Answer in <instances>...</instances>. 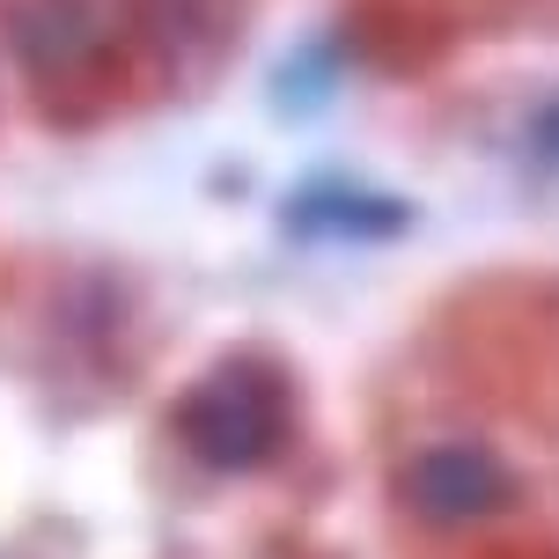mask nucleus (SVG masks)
<instances>
[{
	"label": "nucleus",
	"instance_id": "1",
	"mask_svg": "<svg viewBox=\"0 0 559 559\" xmlns=\"http://www.w3.org/2000/svg\"><path fill=\"white\" fill-rule=\"evenodd\" d=\"M0 29L29 74H82L104 52V15L88 0H8Z\"/></svg>",
	"mask_w": 559,
	"mask_h": 559
}]
</instances>
